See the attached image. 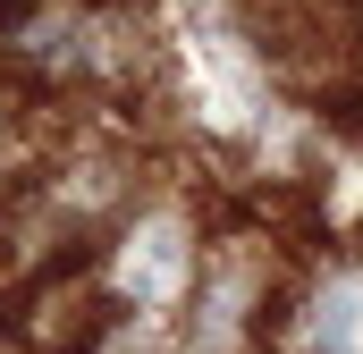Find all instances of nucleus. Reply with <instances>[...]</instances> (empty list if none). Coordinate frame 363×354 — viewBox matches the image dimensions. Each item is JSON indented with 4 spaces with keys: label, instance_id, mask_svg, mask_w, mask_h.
<instances>
[{
    "label": "nucleus",
    "instance_id": "nucleus-2",
    "mask_svg": "<svg viewBox=\"0 0 363 354\" xmlns=\"http://www.w3.org/2000/svg\"><path fill=\"white\" fill-rule=\"evenodd\" d=\"M279 287H287V262L271 253V236H254V228L211 236L203 270H194V295L178 312V354H262Z\"/></svg>",
    "mask_w": 363,
    "mask_h": 354
},
{
    "label": "nucleus",
    "instance_id": "nucleus-4",
    "mask_svg": "<svg viewBox=\"0 0 363 354\" xmlns=\"http://www.w3.org/2000/svg\"><path fill=\"white\" fill-rule=\"evenodd\" d=\"M77 354H178V329L169 321H135V312H110Z\"/></svg>",
    "mask_w": 363,
    "mask_h": 354
},
{
    "label": "nucleus",
    "instance_id": "nucleus-3",
    "mask_svg": "<svg viewBox=\"0 0 363 354\" xmlns=\"http://www.w3.org/2000/svg\"><path fill=\"white\" fill-rule=\"evenodd\" d=\"M262 354H363V245L321 253L279 287Z\"/></svg>",
    "mask_w": 363,
    "mask_h": 354
},
{
    "label": "nucleus",
    "instance_id": "nucleus-1",
    "mask_svg": "<svg viewBox=\"0 0 363 354\" xmlns=\"http://www.w3.org/2000/svg\"><path fill=\"white\" fill-rule=\"evenodd\" d=\"M203 219L186 194H135L118 211V228L93 245V287L110 312H135V321H169L178 329L186 295H194V270H203Z\"/></svg>",
    "mask_w": 363,
    "mask_h": 354
}]
</instances>
